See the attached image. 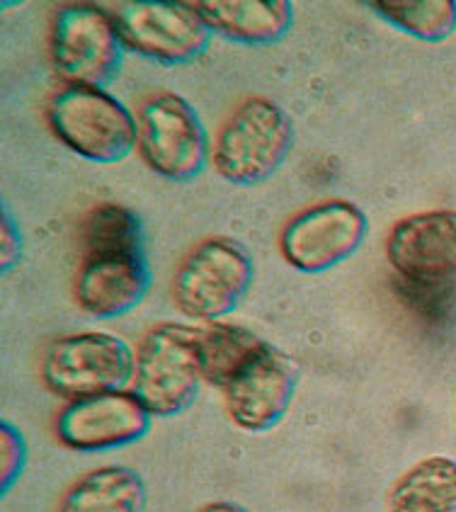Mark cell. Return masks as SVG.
Segmentation results:
<instances>
[{"instance_id":"1","label":"cell","mask_w":456,"mask_h":512,"mask_svg":"<svg viewBox=\"0 0 456 512\" xmlns=\"http://www.w3.org/2000/svg\"><path fill=\"white\" fill-rule=\"evenodd\" d=\"M294 146V124L277 102L250 98L221 124L212 144L214 170L226 182L253 187L282 168Z\"/></svg>"},{"instance_id":"2","label":"cell","mask_w":456,"mask_h":512,"mask_svg":"<svg viewBox=\"0 0 456 512\" xmlns=\"http://www.w3.org/2000/svg\"><path fill=\"white\" fill-rule=\"evenodd\" d=\"M47 119L61 144L90 163H117L139 146V122L107 90L64 85L49 100Z\"/></svg>"},{"instance_id":"3","label":"cell","mask_w":456,"mask_h":512,"mask_svg":"<svg viewBox=\"0 0 456 512\" xmlns=\"http://www.w3.org/2000/svg\"><path fill=\"white\" fill-rule=\"evenodd\" d=\"M255 265L243 243L214 236L180 260L173 277V301L182 316L216 323L233 314L250 292Z\"/></svg>"},{"instance_id":"4","label":"cell","mask_w":456,"mask_h":512,"mask_svg":"<svg viewBox=\"0 0 456 512\" xmlns=\"http://www.w3.org/2000/svg\"><path fill=\"white\" fill-rule=\"evenodd\" d=\"M197 326L158 323L136 350L131 394L156 418H173L195 403L202 384Z\"/></svg>"},{"instance_id":"5","label":"cell","mask_w":456,"mask_h":512,"mask_svg":"<svg viewBox=\"0 0 456 512\" xmlns=\"http://www.w3.org/2000/svg\"><path fill=\"white\" fill-rule=\"evenodd\" d=\"M136 352L112 333L88 331L51 340L42 355V379L68 401L122 391L134 379Z\"/></svg>"},{"instance_id":"6","label":"cell","mask_w":456,"mask_h":512,"mask_svg":"<svg viewBox=\"0 0 456 512\" xmlns=\"http://www.w3.org/2000/svg\"><path fill=\"white\" fill-rule=\"evenodd\" d=\"M107 13L124 47L163 66L190 64L212 42V30L192 3L127 0Z\"/></svg>"},{"instance_id":"7","label":"cell","mask_w":456,"mask_h":512,"mask_svg":"<svg viewBox=\"0 0 456 512\" xmlns=\"http://www.w3.org/2000/svg\"><path fill=\"white\" fill-rule=\"evenodd\" d=\"M139 151L148 168L165 180L190 182L212 156L207 129L197 110L175 93H156L141 105Z\"/></svg>"},{"instance_id":"8","label":"cell","mask_w":456,"mask_h":512,"mask_svg":"<svg viewBox=\"0 0 456 512\" xmlns=\"http://www.w3.org/2000/svg\"><path fill=\"white\" fill-rule=\"evenodd\" d=\"M124 44L107 10L64 5L51 22V61L68 85L105 90L122 66Z\"/></svg>"},{"instance_id":"9","label":"cell","mask_w":456,"mask_h":512,"mask_svg":"<svg viewBox=\"0 0 456 512\" xmlns=\"http://www.w3.org/2000/svg\"><path fill=\"white\" fill-rule=\"evenodd\" d=\"M367 214L347 199H326L301 209L279 233V250L289 265L306 275L333 270L362 248Z\"/></svg>"},{"instance_id":"10","label":"cell","mask_w":456,"mask_h":512,"mask_svg":"<svg viewBox=\"0 0 456 512\" xmlns=\"http://www.w3.org/2000/svg\"><path fill=\"white\" fill-rule=\"evenodd\" d=\"M299 369L287 352L265 343L224 386L228 415L245 432L277 428L296 394Z\"/></svg>"},{"instance_id":"11","label":"cell","mask_w":456,"mask_h":512,"mask_svg":"<svg viewBox=\"0 0 456 512\" xmlns=\"http://www.w3.org/2000/svg\"><path fill=\"white\" fill-rule=\"evenodd\" d=\"M148 408L134 394H112L76 398L56 415V437L73 452H107L139 442L151 430Z\"/></svg>"},{"instance_id":"12","label":"cell","mask_w":456,"mask_h":512,"mask_svg":"<svg viewBox=\"0 0 456 512\" xmlns=\"http://www.w3.org/2000/svg\"><path fill=\"white\" fill-rule=\"evenodd\" d=\"M386 258L398 277L420 284L456 282V212L435 209L396 221Z\"/></svg>"},{"instance_id":"13","label":"cell","mask_w":456,"mask_h":512,"mask_svg":"<svg viewBox=\"0 0 456 512\" xmlns=\"http://www.w3.org/2000/svg\"><path fill=\"white\" fill-rule=\"evenodd\" d=\"M151 282L144 253L88 258L76 277V301L85 314L117 318L146 299Z\"/></svg>"},{"instance_id":"14","label":"cell","mask_w":456,"mask_h":512,"mask_svg":"<svg viewBox=\"0 0 456 512\" xmlns=\"http://www.w3.org/2000/svg\"><path fill=\"white\" fill-rule=\"evenodd\" d=\"M192 5L209 30L250 47L279 42L294 20L289 0H202Z\"/></svg>"},{"instance_id":"15","label":"cell","mask_w":456,"mask_h":512,"mask_svg":"<svg viewBox=\"0 0 456 512\" xmlns=\"http://www.w3.org/2000/svg\"><path fill=\"white\" fill-rule=\"evenodd\" d=\"M146 496V483L134 469L102 466L68 488L59 512H144Z\"/></svg>"},{"instance_id":"16","label":"cell","mask_w":456,"mask_h":512,"mask_svg":"<svg viewBox=\"0 0 456 512\" xmlns=\"http://www.w3.org/2000/svg\"><path fill=\"white\" fill-rule=\"evenodd\" d=\"M389 512H456V459L430 457L393 483Z\"/></svg>"},{"instance_id":"17","label":"cell","mask_w":456,"mask_h":512,"mask_svg":"<svg viewBox=\"0 0 456 512\" xmlns=\"http://www.w3.org/2000/svg\"><path fill=\"white\" fill-rule=\"evenodd\" d=\"M265 340L236 323H204L197 326V352L204 381L224 386L243 369V364L262 350Z\"/></svg>"},{"instance_id":"18","label":"cell","mask_w":456,"mask_h":512,"mask_svg":"<svg viewBox=\"0 0 456 512\" xmlns=\"http://www.w3.org/2000/svg\"><path fill=\"white\" fill-rule=\"evenodd\" d=\"M83 260L144 253V226L131 209L114 202L95 204L81 221Z\"/></svg>"},{"instance_id":"19","label":"cell","mask_w":456,"mask_h":512,"mask_svg":"<svg viewBox=\"0 0 456 512\" xmlns=\"http://www.w3.org/2000/svg\"><path fill=\"white\" fill-rule=\"evenodd\" d=\"M369 8L401 32L425 42H442L456 30L454 0H376Z\"/></svg>"},{"instance_id":"20","label":"cell","mask_w":456,"mask_h":512,"mask_svg":"<svg viewBox=\"0 0 456 512\" xmlns=\"http://www.w3.org/2000/svg\"><path fill=\"white\" fill-rule=\"evenodd\" d=\"M393 287H396L403 304H408L415 314L427 318V321H435V318L447 314L449 299H452V284H420L396 277Z\"/></svg>"},{"instance_id":"21","label":"cell","mask_w":456,"mask_h":512,"mask_svg":"<svg viewBox=\"0 0 456 512\" xmlns=\"http://www.w3.org/2000/svg\"><path fill=\"white\" fill-rule=\"evenodd\" d=\"M0 445H3V481H0V491L10 493L25 466V442L22 435L17 432L15 425L0 423Z\"/></svg>"},{"instance_id":"22","label":"cell","mask_w":456,"mask_h":512,"mask_svg":"<svg viewBox=\"0 0 456 512\" xmlns=\"http://www.w3.org/2000/svg\"><path fill=\"white\" fill-rule=\"evenodd\" d=\"M0 229H3V272H5L17 265V260H20V253H22L20 231H17L13 216L5 212V207H3V224H0Z\"/></svg>"},{"instance_id":"23","label":"cell","mask_w":456,"mask_h":512,"mask_svg":"<svg viewBox=\"0 0 456 512\" xmlns=\"http://www.w3.org/2000/svg\"><path fill=\"white\" fill-rule=\"evenodd\" d=\"M199 512H250V510L238 503H231V500H216V503H207L204 508H199Z\"/></svg>"}]
</instances>
